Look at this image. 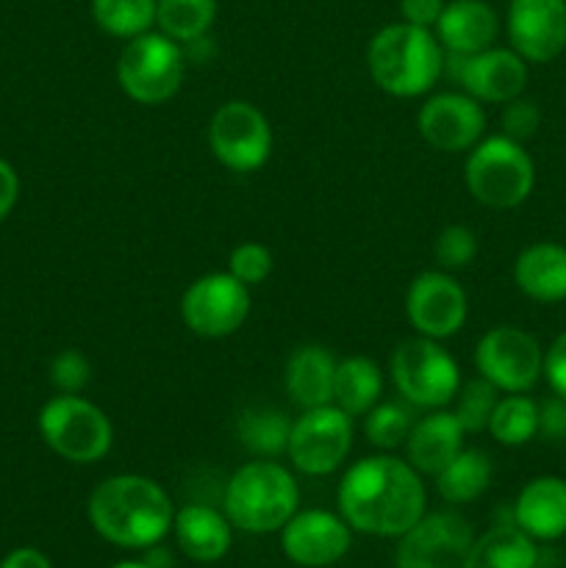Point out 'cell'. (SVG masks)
<instances>
[{
    "mask_svg": "<svg viewBox=\"0 0 566 568\" xmlns=\"http://www.w3.org/2000/svg\"><path fill=\"white\" fill-rule=\"evenodd\" d=\"M50 383L59 394H81L92 383V364L81 349H61L50 361Z\"/></svg>",
    "mask_w": 566,
    "mask_h": 568,
    "instance_id": "36",
    "label": "cell"
},
{
    "mask_svg": "<svg viewBox=\"0 0 566 568\" xmlns=\"http://www.w3.org/2000/svg\"><path fill=\"white\" fill-rule=\"evenodd\" d=\"M89 525L120 549H150L172 532L170 494L144 475H111L94 486L87 503Z\"/></svg>",
    "mask_w": 566,
    "mask_h": 568,
    "instance_id": "2",
    "label": "cell"
},
{
    "mask_svg": "<svg viewBox=\"0 0 566 568\" xmlns=\"http://www.w3.org/2000/svg\"><path fill=\"white\" fill-rule=\"evenodd\" d=\"M372 83L392 98H422L444 72V48L431 28L392 22L366 48Z\"/></svg>",
    "mask_w": 566,
    "mask_h": 568,
    "instance_id": "3",
    "label": "cell"
},
{
    "mask_svg": "<svg viewBox=\"0 0 566 568\" xmlns=\"http://www.w3.org/2000/svg\"><path fill=\"white\" fill-rule=\"evenodd\" d=\"M222 510L231 519L233 530L250 536L281 532L283 525L300 510L297 477L277 460H247L225 483Z\"/></svg>",
    "mask_w": 566,
    "mask_h": 568,
    "instance_id": "4",
    "label": "cell"
},
{
    "mask_svg": "<svg viewBox=\"0 0 566 568\" xmlns=\"http://www.w3.org/2000/svg\"><path fill=\"white\" fill-rule=\"evenodd\" d=\"M538 433L547 442H566V397L553 394L538 403Z\"/></svg>",
    "mask_w": 566,
    "mask_h": 568,
    "instance_id": "38",
    "label": "cell"
},
{
    "mask_svg": "<svg viewBox=\"0 0 566 568\" xmlns=\"http://www.w3.org/2000/svg\"><path fill=\"white\" fill-rule=\"evenodd\" d=\"M511 50L527 64H549L566 50V0H511Z\"/></svg>",
    "mask_w": 566,
    "mask_h": 568,
    "instance_id": "18",
    "label": "cell"
},
{
    "mask_svg": "<svg viewBox=\"0 0 566 568\" xmlns=\"http://www.w3.org/2000/svg\"><path fill=\"white\" fill-rule=\"evenodd\" d=\"M444 53L472 55L494 48L499 33V17L486 0H449L433 28Z\"/></svg>",
    "mask_w": 566,
    "mask_h": 568,
    "instance_id": "20",
    "label": "cell"
},
{
    "mask_svg": "<svg viewBox=\"0 0 566 568\" xmlns=\"http://www.w3.org/2000/svg\"><path fill=\"white\" fill-rule=\"evenodd\" d=\"M250 286L231 272H209L194 277L181 297V320L200 338H228L242 331L250 316Z\"/></svg>",
    "mask_w": 566,
    "mask_h": 568,
    "instance_id": "12",
    "label": "cell"
},
{
    "mask_svg": "<svg viewBox=\"0 0 566 568\" xmlns=\"http://www.w3.org/2000/svg\"><path fill=\"white\" fill-rule=\"evenodd\" d=\"M514 283L536 303L566 300V247L555 242L527 244L514 261Z\"/></svg>",
    "mask_w": 566,
    "mask_h": 568,
    "instance_id": "24",
    "label": "cell"
},
{
    "mask_svg": "<svg viewBox=\"0 0 566 568\" xmlns=\"http://www.w3.org/2000/svg\"><path fill=\"white\" fill-rule=\"evenodd\" d=\"M0 568H53V566H50L48 555L39 552V549L20 547L0 560Z\"/></svg>",
    "mask_w": 566,
    "mask_h": 568,
    "instance_id": "42",
    "label": "cell"
},
{
    "mask_svg": "<svg viewBox=\"0 0 566 568\" xmlns=\"http://www.w3.org/2000/svg\"><path fill=\"white\" fill-rule=\"evenodd\" d=\"M497 399V388L477 375L472 381L461 383L458 394H455L449 405H453V416L464 427L466 436H477V433H483L488 427V419H492Z\"/></svg>",
    "mask_w": 566,
    "mask_h": 568,
    "instance_id": "33",
    "label": "cell"
},
{
    "mask_svg": "<svg viewBox=\"0 0 566 568\" xmlns=\"http://www.w3.org/2000/svg\"><path fill=\"white\" fill-rule=\"evenodd\" d=\"M388 372L400 397L420 410L447 408L461 388L458 361L442 347V342L425 336H414L400 344Z\"/></svg>",
    "mask_w": 566,
    "mask_h": 568,
    "instance_id": "8",
    "label": "cell"
},
{
    "mask_svg": "<svg viewBox=\"0 0 566 568\" xmlns=\"http://www.w3.org/2000/svg\"><path fill=\"white\" fill-rule=\"evenodd\" d=\"M20 200V175L6 159H0V222L14 211Z\"/></svg>",
    "mask_w": 566,
    "mask_h": 568,
    "instance_id": "41",
    "label": "cell"
},
{
    "mask_svg": "<svg viewBox=\"0 0 566 568\" xmlns=\"http://www.w3.org/2000/svg\"><path fill=\"white\" fill-rule=\"evenodd\" d=\"M514 525L533 541L566 536V480L555 475L533 477L514 503Z\"/></svg>",
    "mask_w": 566,
    "mask_h": 568,
    "instance_id": "21",
    "label": "cell"
},
{
    "mask_svg": "<svg viewBox=\"0 0 566 568\" xmlns=\"http://www.w3.org/2000/svg\"><path fill=\"white\" fill-rule=\"evenodd\" d=\"M144 564H148L150 568H172L170 555H166V549H161L159 544L148 549V558H144Z\"/></svg>",
    "mask_w": 566,
    "mask_h": 568,
    "instance_id": "43",
    "label": "cell"
},
{
    "mask_svg": "<svg viewBox=\"0 0 566 568\" xmlns=\"http://www.w3.org/2000/svg\"><path fill=\"white\" fill-rule=\"evenodd\" d=\"M475 372L499 394H527L544 377V349L516 325H494L477 338Z\"/></svg>",
    "mask_w": 566,
    "mask_h": 568,
    "instance_id": "9",
    "label": "cell"
},
{
    "mask_svg": "<svg viewBox=\"0 0 566 568\" xmlns=\"http://www.w3.org/2000/svg\"><path fill=\"white\" fill-rule=\"evenodd\" d=\"M444 6H447V0H400V14H403V22L433 31Z\"/></svg>",
    "mask_w": 566,
    "mask_h": 568,
    "instance_id": "40",
    "label": "cell"
},
{
    "mask_svg": "<svg viewBox=\"0 0 566 568\" xmlns=\"http://www.w3.org/2000/svg\"><path fill=\"white\" fill-rule=\"evenodd\" d=\"M469 316V300L453 272L427 270L411 281L405 292V320L416 336L444 342L453 338Z\"/></svg>",
    "mask_w": 566,
    "mask_h": 568,
    "instance_id": "14",
    "label": "cell"
},
{
    "mask_svg": "<svg viewBox=\"0 0 566 568\" xmlns=\"http://www.w3.org/2000/svg\"><path fill=\"white\" fill-rule=\"evenodd\" d=\"M216 0H159L155 26L178 44L203 42L216 20Z\"/></svg>",
    "mask_w": 566,
    "mask_h": 568,
    "instance_id": "29",
    "label": "cell"
},
{
    "mask_svg": "<svg viewBox=\"0 0 566 568\" xmlns=\"http://www.w3.org/2000/svg\"><path fill=\"white\" fill-rule=\"evenodd\" d=\"M272 270H275V258H272L270 247H264L261 242H242L228 255V272L250 288L261 286L272 275Z\"/></svg>",
    "mask_w": 566,
    "mask_h": 568,
    "instance_id": "35",
    "label": "cell"
},
{
    "mask_svg": "<svg viewBox=\"0 0 566 568\" xmlns=\"http://www.w3.org/2000/svg\"><path fill=\"white\" fill-rule=\"evenodd\" d=\"M455 81L477 103L505 105L527 87V61L511 48H486L472 55H449Z\"/></svg>",
    "mask_w": 566,
    "mask_h": 568,
    "instance_id": "17",
    "label": "cell"
},
{
    "mask_svg": "<svg viewBox=\"0 0 566 568\" xmlns=\"http://www.w3.org/2000/svg\"><path fill=\"white\" fill-rule=\"evenodd\" d=\"M353 547V527L325 508L297 510L281 530V549L294 566L327 568Z\"/></svg>",
    "mask_w": 566,
    "mask_h": 568,
    "instance_id": "16",
    "label": "cell"
},
{
    "mask_svg": "<svg viewBox=\"0 0 566 568\" xmlns=\"http://www.w3.org/2000/svg\"><path fill=\"white\" fill-rule=\"evenodd\" d=\"M464 181L472 197L494 211H511L530 197L536 166L525 144L503 136H483L466 153Z\"/></svg>",
    "mask_w": 566,
    "mask_h": 568,
    "instance_id": "5",
    "label": "cell"
},
{
    "mask_svg": "<svg viewBox=\"0 0 566 568\" xmlns=\"http://www.w3.org/2000/svg\"><path fill=\"white\" fill-rule=\"evenodd\" d=\"M383 397V372L366 355H350L336 364L333 375V405L347 416H364Z\"/></svg>",
    "mask_w": 566,
    "mask_h": 568,
    "instance_id": "25",
    "label": "cell"
},
{
    "mask_svg": "<svg viewBox=\"0 0 566 568\" xmlns=\"http://www.w3.org/2000/svg\"><path fill=\"white\" fill-rule=\"evenodd\" d=\"M186 75L183 44L161 31L128 39L117 59V83L139 105H164L175 98Z\"/></svg>",
    "mask_w": 566,
    "mask_h": 568,
    "instance_id": "7",
    "label": "cell"
},
{
    "mask_svg": "<svg viewBox=\"0 0 566 568\" xmlns=\"http://www.w3.org/2000/svg\"><path fill=\"white\" fill-rule=\"evenodd\" d=\"M538 125H542V111L533 100L516 98L511 103H505L503 114H499V128H503V136L514 139V142L525 144L527 139L536 136Z\"/></svg>",
    "mask_w": 566,
    "mask_h": 568,
    "instance_id": "37",
    "label": "cell"
},
{
    "mask_svg": "<svg viewBox=\"0 0 566 568\" xmlns=\"http://www.w3.org/2000/svg\"><path fill=\"white\" fill-rule=\"evenodd\" d=\"M475 527L455 510L425 514L397 538L394 568H464Z\"/></svg>",
    "mask_w": 566,
    "mask_h": 568,
    "instance_id": "13",
    "label": "cell"
},
{
    "mask_svg": "<svg viewBox=\"0 0 566 568\" xmlns=\"http://www.w3.org/2000/svg\"><path fill=\"white\" fill-rule=\"evenodd\" d=\"M486 433L503 447H525L538 436V403L527 394H505L494 405Z\"/></svg>",
    "mask_w": 566,
    "mask_h": 568,
    "instance_id": "30",
    "label": "cell"
},
{
    "mask_svg": "<svg viewBox=\"0 0 566 568\" xmlns=\"http://www.w3.org/2000/svg\"><path fill=\"white\" fill-rule=\"evenodd\" d=\"M361 419H364L366 442L383 453L403 447L411 427H414V414H411V405L405 399L403 403H377Z\"/></svg>",
    "mask_w": 566,
    "mask_h": 568,
    "instance_id": "32",
    "label": "cell"
},
{
    "mask_svg": "<svg viewBox=\"0 0 566 568\" xmlns=\"http://www.w3.org/2000/svg\"><path fill=\"white\" fill-rule=\"evenodd\" d=\"M538 549L527 532L519 527L497 525L481 538H475L464 568H536Z\"/></svg>",
    "mask_w": 566,
    "mask_h": 568,
    "instance_id": "26",
    "label": "cell"
},
{
    "mask_svg": "<svg viewBox=\"0 0 566 568\" xmlns=\"http://www.w3.org/2000/svg\"><path fill=\"white\" fill-rule=\"evenodd\" d=\"M477 250H481L477 233L469 225L453 222V225L438 231L436 242H433V258H436L438 270L461 272L472 266V261L477 258Z\"/></svg>",
    "mask_w": 566,
    "mask_h": 568,
    "instance_id": "34",
    "label": "cell"
},
{
    "mask_svg": "<svg viewBox=\"0 0 566 568\" xmlns=\"http://www.w3.org/2000/svg\"><path fill=\"white\" fill-rule=\"evenodd\" d=\"M292 422L283 410L272 405H255L244 408L236 416V442L247 449L253 458L277 460L286 455L289 436H292Z\"/></svg>",
    "mask_w": 566,
    "mask_h": 568,
    "instance_id": "28",
    "label": "cell"
},
{
    "mask_svg": "<svg viewBox=\"0 0 566 568\" xmlns=\"http://www.w3.org/2000/svg\"><path fill=\"white\" fill-rule=\"evenodd\" d=\"M494 477V464L488 453L464 447L436 475V491L447 505H469L488 491Z\"/></svg>",
    "mask_w": 566,
    "mask_h": 568,
    "instance_id": "27",
    "label": "cell"
},
{
    "mask_svg": "<svg viewBox=\"0 0 566 568\" xmlns=\"http://www.w3.org/2000/svg\"><path fill=\"white\" fill-rule=\"evenodd\" d=\"M464 427L453 416V410L436 408L414 419L408 438H405V460L420 475L436 477L455 455L464 449Z\"/></svg>",
    "mask_w": 566,
    "mask_h": 568,
    "instance_id": "19",
    "label": "cell"
},
{
    "mask_svg": "<svg viewBox=\"0 0 566 568\" xmlns=\"http://www.w3.org/2000/svg\"><path fill=\"white\" fill-rule=\"evenodd\" d=\"M336 503L355 532L377 538H400L427 514L422 475L394 455L355 460L342 475Z\"/></svg>",
    "mask_w": 566,
    "mask_h": 568,
    "instance_id": "1",
    "label": "cell"
},
{
    "mask_svg": "<svg viewBox=\"0 0 566 568\" xmlns=\"http://www.w3.org/2000/svg\"><path fill=\"white\" fill-rule=\"evenodd\" d=\"M159 0H92V17L109 37L133 39L153 31Z\"/></svg>",
    "mask_w": 566,
    "mask_h": 568,
    "instance_id": "31",
    "label": "cell"
},
{
    "mask_svg": "<svg viewBox=\"0 0 566 568\" xmlns=\"http://www.w3.org/2000/svg\"><path fill=\"white\" fill-rule=\"evenodd\" d=\"M39 436L70 464L89 466L114 447V425L100 405L81 394H55L39 410Z\"/></svg>",
    "mask_w": 566,
    "mask_h": 568,
    "instance_id": "6",
    "label": "cell"
},
{
    "mask_svg": "<svg viewBox=\"0 0 566 568\" xmlns=\"http://www.w3.org/2000/svg\"><path fill=\"white\" fill-rule=\"evenodd\" d=\"M416 128L438 153H469L486 136V111L466 92H436L420 105Z\"/></svg>",
    "mask_w": 566,
    "mask_h": 568,
    "instance_id": "15",
    "label": "cell"
},
{
    "mask_svg": "<svg viewBox=\"0 0 566 568\" xmlns=\"http://www.w3.org/2000/svg\"><path fill=\"white\" fill-rule=\"evenodd\" d=\"M544 377L558 397H566V331L544 353Z\"/></svg>",
    "mask_w": 566,
    "mask_h": 568,
    "instance_id": "39",
    "label": "cell"
},
{
    "mask_svg": "<svg viewBox=\"0 0 566 568\" xmlns=\"http://www.w3.org/2000/svg\"><path fill=\"white\" fill-rule=\"evenodd\" d=\"M172 532H175L178 549L198 564H216L231 552L233 525L225 510L220 514L209 505H186L175 510Z\"/></svg>",
    "mask_w": 566,
    "mask_h": 568,
    "instance_id": "23",
    "label": "cell"
},
{
    "mask_svg": "<svg viewBox=\"0 0 566 568\" xmlns=\"http://www.w3.org/2000/svg\"><path fill=\"white\" fill-rule=\"evenodd\" d=\"M272 125L250 100H228L209 120V150L225 170L250 175L272 155Z\"/></svg>",
    "mask_w": 566,
    "mask_h": 568,
    "instance_id": "10",
    "label": "cell"
},
{
    "mask_svg": "<svg viewBox=\"0 0 566 568\" xmlns=\"http://www.w3.org/2000/svg\"><path fill=\"white\" fill-rule=\"evenodd\" d=\"M336 355L322 344H300L289 353L283 366V386L289 399L300 410L320 408L333 403V375H336Z\"/></svg>",
    "mask_w": 566,
    "mask_h": 568,
    "instance_id": "22",
    "label": "cell"
},
{
    "mask_svg": "<svg viewBox=\"0 0 566 568\" xmlns=\"http://www.w3.org/2000/svg\"><path fill=\"white\" fill-rule=\"evenodd\" d=\"M111 568H150L144 560H120V564H114Z\"/></svg>",
    "mask_w": 566,
    "mask_h": 568,
    "instance_id": "44",
    "label": "cell"
},
{
    "mask_svg": "<svg viewBox=\"0 0 566 568\" xmlns=\"http://www.w3.org/2000/svg\"><path fill=\"white\" fill-rule=\"evenodd\" d=\"M353 449V416L336 405L300 410L292 422L286 458L305 477H327L342 469Z\"/></svg>",
    "mask_w": 566,
    "mask_h": 568,
    "instance_id": "11",
    "label": "cell"
}]
</instances>
